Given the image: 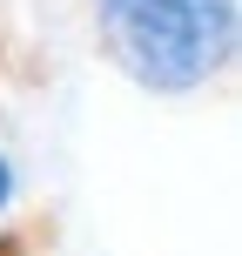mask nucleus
<instances>
[{
  "instance_id": "nucleus-1",
  "label": "nucleus",
  "mask_w": 242,
  "mask_h": 256,
  "mask_svg": "<svg viewBox=\"0 0 242 256\" xmlns=\"http://www.w3.org/2000/svg\"><path fill=\"white\" fill-rule=\"evenodd\" d=\"M94 40L135 88L195 94L236 61V0H88Z\"/></svg>"
},
{
  "instance_id": "nucleus-2",
  "label": "nucleus",
  "mask_w": 242,
  "mask_h": 256,
  "mask_svg": "<svg viewBox=\"0 0 242 256\" xmlns=\"http://www.w3.org/2000/svg\"><path fill=\"white\" fill-rule=\"evenodd\" d=\"M13 189H20V176H13V155L0 148V216L13 209Z\"/></svg>"
}]
</instances>
